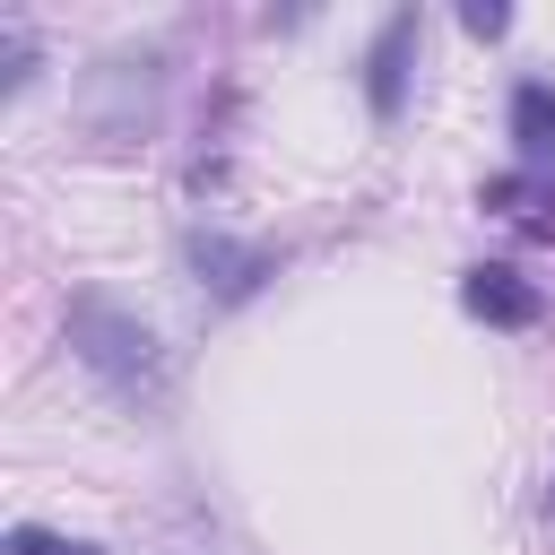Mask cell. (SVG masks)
I'll use <instances>...</instances> for the list:
<instances>
[{
  "label": "cell",
  "mask_w": 555,
  "mask_h": 555,
  "mask_svg": "<svg viewBox=\"0 0 555 555\" xmlns=\"http://www.w3.org/2000/svg\"><path fill=\"white\" fill-rule=\"evenodd\" d=\"M61 338H69V356L121 399V408H139V416H156L165 399H173V364H165V347H156V330L130 312V304H113V295H69V312H61Z\"/></svg>",
  "instance_id": "1"
},
{
  "label": "cell",
  "mask_w": 555,
  "mask_h": 555,
  "mask_svg": "<svg viewBox=\"0 0 555 555\" xmlns=\"http://www.w3.org/2000/svg\"><path fill=\"white\" fill-rule=\"evenodd\" d=\"M416 35H425V17H416V9H390V17H382L373 52H364V104H373V121H399V104H408V61H416Z\"/></svg>",
  "instance_id": "2"
},
{
  "label": "cell",
  "mask_w": 555,
  "mask_h": 555,
  "mask_svg": "<svg viewBox=\"0 0 555 555\" xmlns=\"http://www.w3.org/2000/svg\"><path fill=\"white\" fill-rule=\"evenodd\" d=\"M191 269H199V286H208L217 304H243L278 260H269L260 243H234V234H217V225H208V234H191Z\"/></svg>",
  "instance_id": "3"
},
{
  "label": "cell",
  "mask_w": 555,
  "mask_h": 555,
  "mask_svg": "<svg viewBox=\"0 0 555 555\" xmlns=\"http://www.w3.org/2000/svg\"><path fill=\"white\" fill-rule=\"evenodd\" d=\"M460 304H468L477 321H494V330H529V321L546 312V295H538L520 269H503V260L468 269V278H460Z\"/></svg>",
  "instance_id": "4"
},
{
  "label": "cell",
  "mask_w": 555,
  "mask_h": 555,
  "mask_svg": "<svg viewBox=\"0 0 555 555\" xmlns=\"http://www.w3.org/2000/svg\"><path fill=\"white\" fill-rule=\"evenodd\" d=\"M486 208H503V217H512V225H529V234H555V182H546L538 165L494 173V182H486Z\"/></svg>",
  "instance_id": "5"
},
{
  "label": "cell",
  "mask_w": 555,
  "mask_h": 555,
  "mask_svg": "<svg viewBox=\"0 0 555 555\" xmlns=\"http://www.w3.org/2000/svg\"><path fill=\"white\" fill-rule=\"evenodd\" d=\"M512 139H520L529 165L555 156V87H546V78H520V87H512Z\"/></svg>",
  "instance_id": "6"
},
{
  "label": "cell",
  "mask_w": 555,
  "mask_h": 555,
  "mask_svg": "<svg viewBox=\"0 0 555 555\" xmlns=\"http://www.w3.org/2000/svg\"><path fill=\"white\" fill-rule=\"evenodd\" d=\"M9 555H104V546H87V538H61V529H9Z\"/></svg>",
  "instance_id": "7"
},
{
  "label": "cell",
  "mask_w": 555,
  "mask_h": 555,
  "mask_svg": "<svg viewBox=\"0 0 555 555\" xmlns=\"http://www.w3.org/2000/svg\"><path fill=\"white\" fill-rule=\"evenodd\" d=\"M460 26H468L477 43H494V35L512 26V9H494V0H468V9H460Z\"/></svg>",
  "instance_id": "8"
},
{
  "label": "cell",
  "mask_w": 555,
  "mask_h": 555,
  "mask_svg": "<svg viewBox=\"0 0 555 555\" xmlns=\"http://www.w3.org/2000/svg\"><path fill=\"white\" fill-rule=\"evenodd\" d=\"M546 512H555V486H546Z\"/></svg>",
  "instance_id": "9"
}]
</instances>
